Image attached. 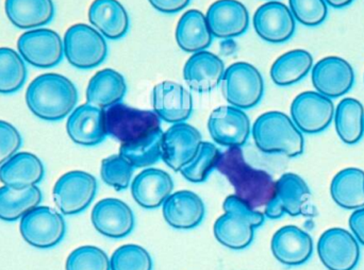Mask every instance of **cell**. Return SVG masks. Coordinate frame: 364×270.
Here are the masks:
<instances>
[{
	"label": "cell",
	"mask_w": 364,
	"mask_h": 270,
	"mask_svg": "<svg viewBox=\"0 0 364 270\" xmlns=\"http://www.w3.org/2000/svg\"><path fill=\"white\" fill-rule=\"evenodd\" d=\"M331 194L333 201L346 210L364 207V171L346 168L338 173L331 181Z\"/></svg>",
	"instance_id": "4dcf8cb0"
},
{
	"label": "cell",
	"mask_w": 364,
	"mask_h": 270,
	"mask_svg": "<svg viewBox=\"0 0 364 270\" xmlns=\"http://www.w3.org/2000/svg\"><path fill=\"white\" fill-rule=\"evenodd\" d=\"M269 1H276V0H269Z\"/></svg>",
	"instance_id": "bcb514c9"
},
{
	"label": "cell",
	"mask_w": 364,
	"mask_h": 270,
	"mask_svg": "<svg viewBox=\"0 0 364 270\" xmlns=\"http://www.w3.org/2000/svg\"><path fill=\"white\" fill-rule=\"evenodd\" d=\"M160 121L154 111L139 110L122 102L105 109L107 134L121 146L138 145L159 134L162 131Z\"/></svg>",
	"instance_id": "5b68a950"
},
{
	"label": "cell",
	"mask_w": 364,
	"mask_h": 270,
	"mask_svg": "<svg viewBox=\"0 0 364 270\" xmlns=\"http://www.w3.org/2000/svg\"><path fill=\"white\" fill-rule=\"evenodd\" d=\"M127 93L123 75L110 68L100 70L90 80L87 89V104L100 109H108L121 104Z\"/></svg>",
	"instance_id": "f1b7e54d"
},
{
	"label": "cell",
	"mask_w": 364,
	"mask_h": 270,
	"mask_svg": "<svg viewBox=\"0 0 364 270\" xmlns=\"http://www.w3.org/2000/svg\"><path fill=\"white\" fill-rule=\"evenodd\" d=\"M27 66L18 53L12 48H0V94L18 92L27 80Z\"/></svg>",
	"instance_id": "e575fe53"
},
{
	"label": "cell",
	"mask_w": 364,
	"mask_h": 270,
	"mask_svg": "<svg viewBox=\"0 0 364 270\" xmlns=\"http://www.w3.org/2000/svg\"><path fill=\"white\" fill-rule=\"evenodd\" d=\"M92 224L109 239H124L134 231V214L129 205L115 198L102 199L92 212Z\"/></svg>",
	"instance_id": "ac0fdd59"
},
{
	"label": "cell",
	"mask_w": 364,
	"mask_h": 270,
	"mask_svg": "<svg viewBox=\"0 0 364 270\" xmlns=\"http://www.w3.org/2000/svg\"><path fill=\"white\" fill-rule=\"evenodd\" d=\"M203 143L200 132L186 123L174 124L162 137V160L170 168L181 171L194 158Z\"/></svg>",
	"instance_id": "2e32d148"
},
{
	"label": "cell",
	"mask_w": 364,
	"mask_h": 270,
	"mask_svg": "<svg viewBox=\"0 0 364 270\" xmlns=\"http://www.w3.org/2000/svg\"><path fill=\"white\" fill-rule=\"evenodd\" d=\"M295 21L306 27L322 25L328 14L325 0H289Z\"/></svg>",
	"instance_id": "60d3db41"
},
{
	"label": "cell",
	"mask_w": 364,
	"mask_h": 270,
	"mask_svg": "<svg viewBox=\"0 0 364 270\" xmlns=\"http://www.w3.org/2000/svg\"><path fill=\"white\" fill-rule=\"evenodd\" d=\"M21 141V134L14 126L0 121V166L18 152Z\"/></svg>",
	"instance_id": "b9f144b4"
},
{
	"label": "cell",
	"mask_w": 364,
	"mask_h": 270,
	"mask_svg": "<svg viewBox=\"0 0 364 270\" xmlns=\"http://www.w3.org/2000/svg\"><path fill=\"white\" fill-rule=\"evenodd\" d=\"M111 270H153V260L139 245H124L111 256Z\"/></svg>",
	"instance_id": "f35d334b"
},
{
	"label": "cell",
	"mask_w": 364,
	"mask_h": 270,
	"mask_svg": "<svg viewBox=\"0 0 364 270\" xmlns=\"http://www.w3.org/2000/svg\"><path fill=\"white\" fill-rule=\"evenodd\" d=\"M174 190V181L166 171L147 168L141 171L132 183V194L136 202L144 209L162 207Z\"/></svg>",
	"instance_id": "d4e9b609"
},
{
	"label": "cell",
	"mask_w": 364,
	"mask_h": 270,
	"mask_svg": "<svg viewBox=\"0 0 364 270\" xmlns=\"http://www.w3.org/2000/svg\"><path fill=\"white\" fill-rule=\"evenodd\" d=\"M176 40L186 53H196L209 48L213 36L205 15L198 10L184 13L177 25Z\"/></svg>",
	"instance_id": "f546056e"
},
{
	"label": "cell",
	"mask_w": 364,
	"mask_h": 270,
	"mask_svg": "<svg viewBox=\"0 0 364 270\" xmlns=\"http://www.w3.org/2000/svg\"><path fill=\"white\" fill-rule=\"evenodd\" d=\"M225 65L222 59L203 50L193 53L183 68L186 82L197 93H210L222 83Z\"/></svg>",
	"instance_id": "603a6c76"
},
{
	"label": "cell",
	"mask_w": 364,
	"mask_h": 270,
	"mask_svg": "<svg viewBox=\"0 0 364 270\" xmlns=\"http://www.w3.org/2000/svg\"><path fill=\"white\" fill-rule=\"evenodd\" d=\"M151 6L164 14L181 12L190 4L191 0H149Z\"/></svg>",
	"instance_id": "7bdbcfd3"
},
{
	"label": "cell",
	"mask_w": 364,
	"mask_h": 270,
	"mask_svg": "<svg viewBox=\"0 0 364 270\" xmlns=\"http://www.w3.org/2000/svg\"><path fill=\"white\" fill-rule=\"evenodd\" d=\"M154 112L168 124L184 123L193 112V97L181 85L164 81L153 90Z\"/></svg>",
	"instance_id": "d6986e66"
},
{
	"label": "cell",
	"mask_w": 364,
	"mask_h": 270,
	"mask_svg": "<svg viewBox=\"0 0 364 270\" xmlns=\"http://www.w3.org/2000/svg\"><path fill=\"white\" fill-rule=\"evenodd\" d=\"M4 9L9 21L25 30L48 25L55 12L53 0H6Z\"/></svg>",
	"instance_id": "83f0119b"
},
{
	"label": "cell",
	"mask_w": 364,
	"mask_h": 270,
	"mask_svg": "<svg viewBox=\"0 0 364 270\" xmlns=\"http://www.w3.org/2000/svg\"><path fill=\"white\" fill-rule=\"evenodd\" d=\"M97 180L91 173L74 171L62 176L53 188V200L63 215L82 213L97 193Z\"/></svg>",
	"instance_id": "30bf717a"
},
{
	"label": "cell",
	"mask_w": 364,
	"mask_h": 270,
	"mask_svg": "<svg viewBox=\"0 0 364 270\" xmlns=\"http://www.w3.org/2000/svg\"><path fill=\"white\" fill-rule=\"evenodd\" d=\"M18 53L23 61L36 68H53L64 57L63 40L50 29H33L25 32L17 42Z\"/></svg>",
	"instance_id": "8fae6325"
},
{
	"label": "cell",
	"mask_w": 364,
	"mask_h": 270,
	"mask_svg": "<svg viewBox=\"0 0 364 270\" xmlns=\"http://www.w3.org/2000/svg\"><path fill=\"white\" fill-rule=\"evenodd\" d=\"M19 230L23 239L32 247L49 249L61 243L66 224L61 213L38 205L21 218Z\"/></svg>",
	"instance_id": "9c48e42d"
},
{
	"label": "cell",
	"mask_w": 364,
	"mask_h": 270,
	"mask_svg": "<svg viewBox=\"0 0 364 270\" xmlns=\"http://www.w3.org/2000/svg\"><path fill=\"white\" fill-rule=\"evenodd\" d=\"M222 90L225 99L230 106L248 110L258 106L262 99L264 81L254 65L237 62L225 70Z\"/></svg>",
	"instance_id": "8992f818"
},
{
	"label": "cell",
	"mask_w": 364,
	"mask_h": 270,
	"mask_svg": "<svg viewBox=\"0 0 364 270\" xmlns=\"http://www.w3.org/2000/svg\"><path fill=\"white\" fill-rule=\"evenodd\" d=\"M42 192L38 186L15 190L10 186L0 188V220L16 222L42 202Z\"/></svg>",
	"instance_id": "d6a6232c"
},
{
	"label": "cell",
	"mask_w": 364,
	"mask_h": 270,
	"mask_svg": "<svg viewBox=\"0 0 364 270\" xmlns=\"http://www.w3.org/2000/svg\"><path fill=\"white\" fill-rule=\"evenodd\" d=\"M271 248L278 262L286 266H299L311 258L314 241L303 229L296 226H286L274 234Z\"/></svg>",
	"instance_id": "44dd1931"
},
{
	"label": "cell",
	"mask_w": 364,
	"mask_h": 270,
	"mask_svg": "<svg viewBox=\"0 0 364 270\" xmlns=\"http://www.w3.org/2000/svg\"><path fill=\"white\" fill-rule=\"evenodd\" d=\"M350 228L358 243L364 246V207L355 210L350 215Z\"/></svg>",
	"instance_id": "ee69618b"
},
{
	"label": "cell",
	"mask_w": 364,
	"mask_h": 270,
	"mask_svg": "<svg viewBox=\"0 0 364 270\" xmlns=\"http://www.w3.org/2000/svg\"><path fill=\"white\" fill-rule=\"evenodd\" d=\"M208 130L214 143L227 148H241L250 139L252 125L241 109L223 106L210 115Z\"/></svg>",
	"instance_id": "5bb4252c"
},
{
	"label": "cell",
	"mask_w": 364,
	"mask_h": 270,
	"mask_svg": "<svg viewBox=\"0 0 364 270\" xmlns=\"http://www.w3.org/2000/svg\"><path fill=\"white\" fill-rule=\"evenodd\" d=\"M134 169L121 154H114L102 160L100 175L105 183L117 192H122L127 190L132 184Z\"/></svg>",
	"instance_id": "74e56055"
},
{
	"label": "cell",
	"mask_w": 364,
	"mask_h": 270,
	"mask_svg": "<svg viewBox=\"0 0 364 270\" xmlns=\"http://www.w3.org/2000/svg\"><path fill=\"white\" fill-rule=\"evenodd\" d=\"M90 23L109 40H121L129 30V16L117 0H95L89 9Z\"/></svg>",
	"instance_id": "4316f807"
},
{
	"label": "cell",
	"mask_w": 364,
	"mask_h": 270,
	"mask_svg": "<svg viewBox=\"0 0 364 270\" xmlns=\"http://www.w3.org/2000/svg\"><path fill=\"white\" fill-rule=\"evenodd\" d=\"M64 55L70 65L79 70H92L108 57L106 38L85 23L72 26L64 36Z\"/></svg>",
	"instance_id": "52a82bcc"
},
{
	"label": "cell",
	"mask_w": 364,
	"mask_h": 270,
	"mask_svg": "<svg viewBox=\"0 0 364 270\" xmlns=\"http://www.w3.org/2000/svg\"><path fill=\"white\" fill-rule=\"evenodd\" d=\"M336 130L348 145H355L364 135V108L355 98H346L335 110Z\"/></svg>",
	"instance_id": "836d02e7"
},
{
	"label": "cell",
	"mask_w": 364,
	"mask_h": 270,
	"mask_svg": "<svg viewBox=\"0 0 364 270\" xmlns=\"http://www.w3.org/2000/svg\"><path fill=\"white\" fill-rule=\"evenodd\" d=\"M166 222L178 230H190L203 222L205 207L200 197L191 190L171 194L162 205Z\"/></svg>",
	"instance_id": "cb8c5ba5"
},
{
	"label": "cell",
	"mask_w": 364,
	"mask_h": 270,
	"mask_svg": "<svg viewBox=\"0 0 364 270\" xmlns=\"http://www.w3.org/2000/svg\"><path fill=\"white\" fill-rule=\"evenodd\" d=\"M66 270H111L110 259L95 246H82L68 256Z\"/></svg>",
	"instance_id": "ab89813d"
},
{
	"label": "cell",
	"mask_w": 364,
	"mask_h": 270,
	"mask_svg": "<svg viewBox=\"0 0 364 270\" xmlns=\"http://www.w3.org/2000/svg\"><path fill=\"white\" fill-rule=\"evenodd\" d=\"M222 154L214 144L203 141L196 156L179 173L192 183H203L218 167Z\"/></svg>",
	"instance_id": "d590c367"
},
{
	"label": "cell",
	"mask_w": 364,
	"mask_h": 270,
	"mask_svg": "<svg viewBox=\"0 0 364 270\" xmlns=\"http://www.w3.org/2000/svg\"><path fill=\"white\" fill-rule=\"evenodd\" d=\"M252 135L257 147L264 153H282L296 158L305 149L303 132L292 119L277 111L259 117L252 127Z\"/></svg>",
	"instance_id": "277c9868"
},
{
	"label": "cell",
	"mask_w": 364,
	"mask_h": 270,
	"mask_svg": "<svg viewBox=\"0 0 364 270\" xmlns=\"http://www.w3.org/2000/svg\"><path fill=\"white\" fill-rule=\"evenodd\" d=\"M310 200L311 192L305 180L296 173H284L276 181L273 198L264 207L265 217L278 220L284 215H306Z\"/></svg>",
	"instance_id": "ba28073f"
},
{
	"label": "cell",
	"mask_w": 364,
	"mask_h": 270,
	"mask_svg": "<svg viewBox=\"0 0 364 270\" xmlns=\"http://www.w3.org/2000/svg\"><path fill=\"white\" fill-rule=\"evenodd\" d=\"M354 0H325L328 6L333 9H343L353 4Z\"/></svg>",
	"instance_id": "f6af8a7d"
},
{
	"label": "cell",
	"mask_w": 364,
	"mask_h": 270,
	"mask_svg": "<svg viewBox=\"0 0 364 270\" xmlns=\"http://www.w3.org/2000/svg\"><path fill=\"white\" fill-rule=\"evenodd\" d=\"M223 209L225 213L214 224V237L229 249H245L254 241L255 230L264 224V213L252 209L235 195L225 199Z\"/></svg>",
	"instance_id": "3957f363"
},
{
	"label": "cell",
	"mask_w": 364,
	"mask_h": 270,
	"mask_svg": "<svg viewBox=\"0 0 364 270\" xmlns=\"http://www.w3.org/2000/svg\"><path fill=\"white\" fill-rule=\"evenodd\" d=\"M66 131L80 146L100 145L108 136L105 125V110L87 104L75 109L66 124Z\"/></svg>",
	"instance_id": "7402d4cb"
},
{
	"label": "cell",
	"mask_w": 364,
	"mask_h": 270,
	"mask_svg": "<svg viewBox=\"0 0 364 270\" xmlns=\"http://www.w3.org/2000/svg\"><path fill=\"white\" fill-rule=\"evenodd\" d=\"M254 27L257 34L265 42L282 44L294 36L296 21L286 4L269 1L255 13Z\"/></svg>",
	"instance_id": "e0dca14e"
},
{
	"label": "cell",
	"mask_w": 364,
	"mask_h": 270,
	"mask_svg": "<svg viewBox=\"0 0 364 270\" xmlns=\"http://www.w3.org/2000/svg\"><path fill=\"white\" fill-rule=\"evenodd\" d=\"M335 106L333 100L318 92H304L291 104V119L306 134H318L333 123Z\"/></svg>",
	"instance_id": "7c38bea8"
},
{
	"label": "cell",
	"mask_w": 364,
	"mask_h": 270,
	"mask_svg": "<svg viewBox=\"0 0 364 270\" xmlns=\"http://www.w3.org/2000/svg\"><path fill=\"white\" fill-rule=\"evenodd\" d=\"M29 110L40 119L58 122L70 117L78 102L74 83L59 74L36 77L26 92Z\"/></svg>",
	"instance_id": "6da1fadb"
},
{
	"label": "cell",
	"mask_w": 364,
	"mask_h": 270,
	"mask_svg": "<svg viewBox=\"0 0 364 270\" xmlns=\"http://www.w3.org/2000/svg\"><path fill=\"white\" fill-rule=\"evenodd\" d=\"M314 68L311 53L295 49L284 53L274 62L271 78L278 87H290L303 80Z\"/></svg>",
	"instance_id": "1f68e13d"
},
{
	"label": "cell",
	"mask_w": 364,
	"mask_h": 270,
	"mask_svg": "<svg viewBox=\"0 0 364 270\" xmlns=\"http://www.w3.org/2000/svg\"><path fill=\"white\" fill-rule=\"evenodd\" d=\"M312 83L318 93L331 99L341 97L354 87V68L342 58H324L312 68Z\"/></svg>",
	"instance_id": "9a60e30c"
},
{
	"label": "cell",
	"mask_w": 364,
	"mask_h": 270,
	"mask_svg": "<svg viewBox=\"0 0 364 270\" xmlns=\"http://www.w3.org/2000/svg\"><path fill=\"white\" fill-rule=\"evenodd\" d=\"M318 254L328 270H354L360 260V246L346 229L333 228L321 235Z\"/></svg>",
	"instance_id": "4fadbf2b"
},
{
	"label": "cell",
	"mask_w": 364,
	"mask_h": 270,
	"mask_svg": "<svg viewBox=\"0 0 364 270\" xmlns=\"http://www.w3.org/2000/svg\"><path fill=\"white\" fill-rule=\"evenodd\" d=\"M44 175L42 161L30 152H17L0 166V181L15 190L38 185Z\"/></svg>",
	"instance_id": "484cf974"
},
{
	"label": "cell",
	"mask_w": 364,
	"mask_h": 270,
	"mask_svg": "<svg viewBox=\"0 0 364 270\" xmlns=\"http://www.w3.org/2000/svg\"><path fill=\"white\" fill-rule=\"evenodd\" d=\"M205 18L212 36L218 38H237L250 27V13L237 0H218L210 6Z\"/></svg>",
	"instance_id": "ffe728a7"
},
{
	"label": "cell",
	"mask_w": 364,
	"mask_h": 270,
	"mask_svg": "<svg viewBox=\"0 0 364 270\" xmlns=\"http://www.w3.org/2000/svg\"><path fill=\"white\" fill-rule=\"evenodd\" d=\"M164 131L154 135L144 143L134 146H121L119 153L134 168L151 166L162 160V137Z\"/></svg>",
	"instance_id": "8d00e7d4"
},
{
	"label": "cell",
	"mask_w": 364,
	"mask_h": 270,
	"mask_svg": "<svg viewBox=\"0 0 364 270\" xmlns=\"http://www.w3.org/2000/svg\"><path fill=\"white\" fill-rule=\"evenodd\" d=\"M216 169L229 180L235 196L252 209L265 207L273 198L276 182L269 173L248 165L240 148H229L223 153Z\"/></svg>",
	"instance_id": "7a4b0ae2"
}]
</instances>
